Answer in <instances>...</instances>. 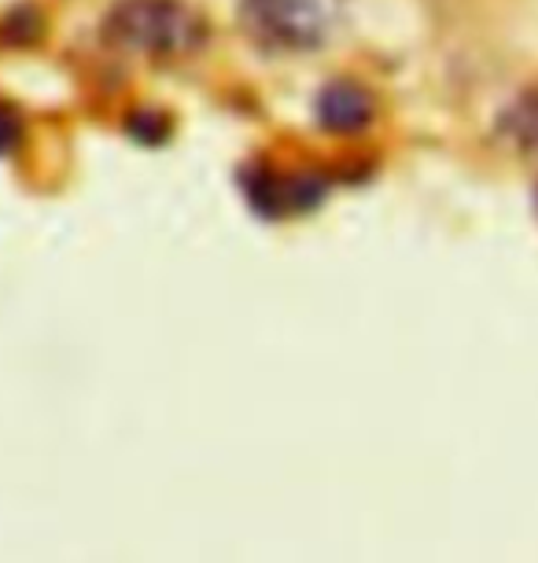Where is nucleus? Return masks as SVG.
<instances>
[{
	"label": "nucleus",
	"instance_id": "obj_1",
	"mask_svg": "<svg viewBox=\"0 0 538 563\" xmlns=\"http://www.w3.org/2000/svg\"><path fill=\"white\" fill-rule=\"evenodd\" d=\"M103 41L133 56L182 59L207 45V23L185 0H114Z\"/></svg>",
	"mask_w": 538,
	"mask_h": 563
},
{
	"label": "nucleus",
	"instance_id": "obj_2",
	"mask_svg": "<svg viewBox=\"0 0 538 563\" xmlns=\"http://www.w3.org/2000/svg\"><path fill=\"white\" fill-rule=\"evenodd\" d=\"M237 19L266 52H314L332 37L340 0H237Z\"/></svg>",
	"mask_w": 538,
	"mask_h": 563
},
{
	"label": "nucleus",
	"instance_id": "obj_3",
	"mask_svg": "<svg viewBox=\"0 0 538 563\" xmlns=\"http://www.w3.org/2000/svg\"><path fill=\"white\" fill-rule=\"evenodd\" d=\"M314 122L329 136H358L376 122V97L354 78H332L314 97Z\"/></svg>",
	"mask_w": 538,
	"mask_h": 563
},
{
	"label": "nucleus",
	"instance_id": "obj_4",
	"mask_svg": "<svg viewBox=\"0 0 538 563\" xmlns=\"http://www.w3.org/2000/svg\"><path fill=\"white\" fill-rule=\"evenodd\" d=\"M244 192L262 214H292V210L318 203L325 185L318 174H284V169L255 163L244 169Z\"/></svg>",
	"mask_w": 538,
	"mask_h": 563
},
{
	"label": "nucleus",
	"instance_id": "obj_5",
	"mask_svg": "<svg viewBox=\"0 0 538 563\" xmlns=\"http://www.w3.org/2000/svg\"><path fill=\"white\" fill-rule=\"evenodd\" d=\"M498 133L509 141L516 152L527 158H538V85L535 89L520 92L509 108L502 111Z\"/></svg>",
	"mask_w": 538,
	"mask_h": 563
},
{
	"label": "nucleus",
	"instance_id": "obj_6",
	"mask_svg": "<svg viewBox=\"0 0 538 563\" xmlns=\"http://www.w3.org/2000/svg\"><path fill=\"white\" fill-rule=\"evenodd\" d=\"M125 133H130L133 141L144 144V147H160V144L171 141L174 122H171V114H163L155 108H141V111H133L130 119H125Z\"/></svg>",
	"mask_w": 538,
	"mask_h": 563
},
{
	"label": "nucleus",
	"instance_id": "obj_7",
	"mask_svg": "<svg viewBox=\"0 0 538 563\" xmlns=\"http://www.w3.org/2000/svg\"><path fill=\"white\" fill-rule=\"evenodd\" d=\"M41 30H45V23H41V12L30 4H19L8 12V19L0 23V34L8 37V45H34V41L41 37Z\"/></svg>",
	"mask_w": 538,
	"mask_h": 563
},
{
	"label": "nucleus",
	"instance_id": "obj_8",
	"mask_svg": "<svg viewBox=\"0 0 538 563\" xmlns=\"http://www.w3.org/2000/svg\"><path fill=\"white\" fill-rule=\"evenodd\" d=\"M23 136H26L23 114H19V111L12 108V103L0 100V158L15 155V152H19V144H23Z\"/></svg>",
	"mask_w": 538,
	"mask_h": 563
}]
</instances>
